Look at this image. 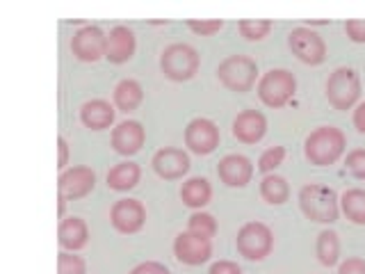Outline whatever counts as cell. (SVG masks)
I'll return each instance as SVG.
<instances>
[{"instance_id":"obj_1","label":"cell","mask_w":365,"mask_h":274,"mask_svg":"<svg viewBox=\"0 0 365 274\" xmlns=\"http://www.w3.org/2000/svg\"><path fill=\"white\" fill-rule=\"evenodd\" d=\"M347 137L336 126H319L304 140V156L315 167L336 165L345 156Z\"/></svg>"},{"instance_id":"obj_2","label":"cell","mask_w":365,"mask_h":274,"mask_svg":"<svg viewBox=\"0 0 365 274\" xmlns=\"http://www.w3.org/2000/svg\"><path fill=\"white\" fill-rule=\"evenodd\" d=\"M299 208L315 224H336L340 217V197L322 183H308L299 190Z\"/></svg>"},{"instance_id":"obj_3","label":"cell","mask_w":365,"mask_h":274,"mask_svg":"<svg viewBox=\"0 0 365 274\" xmlns=\"http://www.w3.org/2000/svg\"><path fill=\"white\" fill-rule=\"evenodd\" d=\"M324 94H327L329 106L334 110H340V112L354 110L359 106L361 94H363V83H361L359 71L349 66L336 68V71L327 78Z\"/></svg>"},{"instance_id":"obj_4","label":"cell","mask_w":365,"mask_h":274,"mask_svg":"<svg viewBox=\"0 0 365 274\" xmlns=\"http://www.w3.org/2000/svg\"><path fill=\"white\" fill-rule=\"evenodd\" d=\"M201 66V55L199 51L190 44H169L160 55V71L165 73L171 83H187L199 73Z\"/></svg>"},{"instance_id":"obj_5","label":"cell","mask_w":365,"mask_h":274,"mask_svg":"<svg viewBox=\"0 0 365 274\" xmlns=\"http://www.w3.org/2000/svg\"><path fill=\"white\" fill-rule=\"evenodd\" d=\"M217 80L235 94H247L258 83V64L249 55H228L217 66Z\"/></svg>"},{"instance_id":"obj_6","label":"cell","mask_w":365,"mask_h":274,"mask_svg":"<svg viewBox=\"0 0 365 274\" xmlns=\"http://www.w3.org/2000/svg\"><path fill=\"white\" fill-rule=\"evenodd\" d=\"M256 91L262 106L279 110L288 106L297 94V78L288 68H272V71L260 76Z\"/></svg>"},{"instance_id":"obj_7","label":"cell","mask_w":365,"mask_h":274,"mask_svg":"<svg viewBox=\"0 0 365 274\" xmlns=\"http://www.w3.org/2000/svg\"><path fill=\"white\" fill-rule=\"evenodd\" d=\"M237 254L247 260H265L274 249V233L265 222H247L235 238Z\"/></svg>"},{"instance_id":"obj_8","label":"cell","mask_w":365,"mask_h":274,"mask_svg":"<svg viewBox=\"0 0 365 274\" xmlns=\"http://www.w3.org/2000/svg\"><path fill=\"white\" fill-rule=\"evenodd\" d=\"M288 49L292 51V55L299 62L308 64V66H319L327 60V41L319 37V34L311 28H294L288 34Z\"/></svg>"},{"instance_id":"obj_9","label":"cell","mask_w":365,"mask_h":274,"mask_svg":"<svg viewBox=\"0 0 365 274\" xmlns=\"http://www.w3.org/2000/svg\"><path fill=\"white\" fill-rule=\"evenodd\" d=\"M182 140H185V146L190 148L192 153H197V156H210V153L217 151V146H220L222 133H220V126H217L212 119L197 117V119H192L185 126Z\"/></svg>"},{"instance_id":"obj_10","label":"cell","mask_w":365,"mask_h":274,"mask_svg":"<svg viewBox=\"0 0 365 274\" xmlns=\"http://www.w3.org/2000/svg\"><path fill=\"white\" fill-rule=\"evenodd\" d=\"M110 224L114 226V231L121 235H135L140 233L146 224V208L140 199H119L112 203L110 208Z\"/></svg>"},{"instance_id":"obj_11","label":"cell","mask_w":365,"mask_h":274,"mask_svg":"<svg viewBox=\"0 0 365 274\" xmlns=\"http://www.w3.org/2000/svg\"><path fill=\"white\" fill-rule=\"evenodd\" d=\"M108 34L98 26H83L71 37V53L80 62H98L106 57Z\"/></svg>"},{"instance_id":"obj_12","label":"cell","mask_w":365,"mask_h":274,"mask_svg":"<svg viewBox=\"0 0 365 274\" xmlns=\"http://www.w3.org/2000/svg\"><path fill=\"white\" fill-rule=\"evenodd\" d=\"M174 256L182 265H190V268L203 265V263H208L212 256V240L182 231L174 238Z\"/></svg>"},{"instance_id":"obj_13","label":"cell","mask_w":365,"mask_h":274,"mask_svg":"<svg viewBox=\"0 0 365 274\" xmlns=\"http://www.w3.org/2000/svg\"><path fill=\"white\" fill-rule=\"evenodd\" d=\"M57 188H60V194H64L68 201L85 199L96 188V171L87 165L64 169L60 174V181H57Z\"/></svg>"},{"instance_id":"obj_14","label":"cell","mask_w":365,"mask_h":274,"mask_svg":"<svg viewBox=\"0 0 365 274\" xmlns=\"http://www.w3.org/2000/svg\"><path fill=\"white\" fill-rule=\"evenodd\" d=\"M151 167L163 181H180L182 176H187L192 163H190V156L182 151V148L165 146L153 153Z\"/></svg>"},{"instance_id":"obj_15","label":"cell","mask_w":365,"mask_h":274,"mask_svg":"<svg viewBox=\"0 0 365 274\" xmlns=\"http://www.w3.org/2000/svg\"><path fill=\"white\" fill-rule=\"evenodd\" d=\"M146 144V128L135 119H125L117 123L112 128L110 135V146L117 151L119 156H135L142 151V146Z\"/></svg>"},{"instance_id":"obj_16","label":"cell","mask_w":365,"mask_h":274,"mask_svg":"<svg viewBox=\"0 0 365 274\" xmlns=\"http://www.w3.org/2000/svg\"><path fill=\"white\" fill-rule=\"evenodd\" d=\"M217 176L226 188H247L254 178V163L242 153H228L217 163Z\"/></svg>"},{"instance_id":"obj_17","label":"cell","mask_w":365,"mask_h":274,"mask_svg":"<svg viewBox=\"0 0 365 274\" xmlns=\"http://www.w3.org/2000/svg\"><path fill=\"white\" fill-rule=\"evenodd\" d=\"M267 135V117L260 110H242L233 119V137L240 144L256 146Z\"/></svg>"},{"instance_id":"obj_18","label":"cell","mask_w":365,"mask_h":274,"mask_svg":"<svg viewBox=\"0 0 365 274\" xmlns=\"http://www.w3.org/2000/svg\"><path fill=\"white\" fill-rule=\"evenodd\" d=\"M137 51V37L128 26H117L108 34V49L106 60L110 64H125L135 57Z\"/></svg>"},{"instance_id":"obj_19","label":"cell","mask_w":365,"mask_h":274,"mask_svg":"<svg viewBox=\"0 0 365 274\" xmlns=\"http://www.w3.org/2000/svg\"><path fill=\"white\" fill-rule=\"evenodd\" d=\"M114 117H117V108H114V103L106 98H91L83 103V108H80V121H83L85 128L96 133L112 128Z\"/></svg>"},{"instance_id":"obj_20","label":"cell","mask_w":365,"mask_h":274,"mask_svg":"<svg viewBox=\"0 0 365 274\" xmlns=\"http://www.w3.org/2000/svg\"><path fill=\"white\" fill-rule=\"evenodd\" d=\"M57 238H60V245L64 251L78 254L80 249H85L89 245V226L83 217H66V220L60 222Z\"/></svg>"},{"instance_id":"obj_21","label":"cell","mask_w":365,"mask_h":274,"mask_svg":"<svg viewBox=\"0 0 365 274\" xmlns=\"http://www.w3.org/2000/svg\"><path fill=\"white\" fill-rule=\"evenodd\" d=\"M180 201L192 210H203L212 201V186L208 178L194 176L180 186Z\"/></svg>"},{"instance_id":"obj_22","label":"cell","mask_w":365,"mask_h":274,"mask_svg":"<svg viewBox=\"0 0 365 274\" xmlns=\"http://www.w3.org/2000/svg\"><path fill=\"white\" fill-rule=\"evenodd\" d=\"M112 103L119 112L130 114L144 103V87L133 78H125L121 83H117L112 91Z\"/></svg>"},{"instance_id":"obj_23","label":"cell","mask_w":365,"mask_h":274,"mask_svg":"<svg viewBox=\"0 0 365 274\" xmlns=\"http://www.w3.org/2000/svg\"><path fill=\"white\" fill-rule=\"evenodd\" d=\"M140 181H142V167L133 163V160L117 163L108 171V188L114 192H128V190L137 188Z\"/></svg>"},{"instance_id":"obj_24","label":"cell","mask_w":365,"mask_h":274,"mask_svg":"<svg viewBox=\"0 0 365 274\" xmlns=\"http://www.w3.org/2000/svg\"><path fill=\"white\" fill-rule=\"evenodd\" d=\"M340 213L347 217L351 224L365 226V190L349 188L340 197Z\"/></svg>"},{"instance_id":"obj_25","label":"cell","mask_w":365,"mask_h":274,"mask_svg":"<svg viewBox=\"0 0 365 274\" xmlns=\"http://www.w3.org/2000/svg\"><path fill=\"white\" fill-rule=\"evenodd\" d=\"M315 256L324 268H334L340 260V235L331 228H324L315 240Z\"/></svg>"},{"instance_id":"obj_26","label":"cell","mask_w":365,"mask_h":274,"mask_svg":"<svg viewBox=\"0 0 365 274\" xmlns=\"http://www.w3.org/2000/svg\"><path fill=\"white\" fill-rule=\"evenodd\" d=\"M260 197L269 206H283L290 199V186L288 181L279 174H267L260 181Z\"/></svg>"},{"instance_id":"obj_27","label":"cell","mask_w":365,"mask_h":274,"mask_svg":"<svg viewBox=\"0 0 365 274\" xmlns=\"http://www.w3.org/2000/svg\"><path fill=\"white\" fill-rule=\"evenodd\" d=\"M217 220L210 213H203V210H194L187 220V231L194 235H201V238H208L212 240L217 235Z\"/></svg>"},{"instance_id":"obj_28","label":"cell","mask_w":365,"mask_h":274,"mask_svg":"<svg viewBox=\"0 0 365 274\" xmlns=\"http://www.w3.org/2000/svg\"><path fill=\"white\" fill-rule=\"evenodd\" d=\"M237 30L242 34V39L247 41H262L265 37H269V32L274 30L272 21H240Z\"/></svg>"},{"instance_id":"obj_29","label":"cell","mask_w":365,"mask_h":274,"mask_svg":"<svg viewBox=\"0 0 365 274\" xmlns=\"http://www.w3.org/2000/svg\"><path fill=\"white\" fill-rule=\"evenodd\" d=\"M283 160H285V146L281 144H274L269 148H265V151L260 153L258 158V169L262 171V174H274V169L281 167L283 165Z\"/></svg>"},{"instance_id":"obj_30","label":"cell","mask_w":365,"mask_h":274,"mask_svg":"<svg viewBox=\"0 0 365 274\" xmlns=\"http://www.w3.org/2000/svg\"><path fill=\"white\" fill-rule=\"evenodd\" d=\"M57 274H87V260L73 251H62L57 256Z\"/></svg>"},{"instance_id":"obj_31","label":"cell","mask_w":365,"mask_h":274,"mask_svg":"<svg viewBox=\"0 0 365 274\" xmlns=\"http://www.w3.org/2000/svg\"><path fill=\"white\" fill-rule=\"evenodd\" d=\"M345 167L356 181H365V148H351L345 158Z\"/></svg>"},{"instance_id":"obj_32","label":"cell","mask_w":365,"mask_h":274,"mask_svg":"<svg viewBox=\"0 0 365 274\" xmlns=\"http://www.w3.org/2000/svg\"><path fill=\"white\" fill-rule=\"evenodd\" d=\"M187 28L199 34V37H215L217 32L224 28V21L215 19V21H187Z\"/></svg>"},{"instance_id":"obj_33","label":"cell","mask_w":365,"mask_h":274,"mask_svg":"<svg viewBox=\"0 0 365 274\" xmlns=\"http://www.w3.org/2000/svg\"><path fill=\"white\" fill-rule=\"evenodd\" d=\"M345 34L354 44H365V21H359V19L347 21L345 23Z\"/></svg>"},{"instance_id":"obj_34","label":"cell","mask_w":365,"mask_h":274,"mask_svg":"<svg viewBox=\"0 0 365 274\" xmlns=\"http://www.w3.org/2000/svg\"><path fill=\"white\" fill-rule=\"evenodd\" d=\"M130 274H171L169 268L165 263L160 260H146V263H140V265H135L130 270Z\"/></svg>"},{"instance_id":"obj_35","label":"cell","mask_w":365,"mask_h":274,"mask_svg":"<svg viewBox=\"0 0 365 274\" xmlns=\"http://www.w3.org/2000/svg\"><path fill=\"white\" fill-rule=\"evenodd\" d=\"M338 274H365V258L351 256L347 260H342L338 268Z\"/></svg>"},{"instance_id":"obj_36","label":"cell","mask_w":365,"mask_h":274,"mask_svg":"<svg viewBox=\"0 0 365 274\" xmlns=\"http://www.w3.org/2000/svg\"><path fill=\"white\" fill-rule=\"evenodd\" d=\"M208 274H242V268L237 265L235 260H217L210 265Z\"/></svg>"},{"instance_id":"obj_37","label":"cell","mask_w":365,"mask_h":274,"mask_svg":"<svg viewBox=\"0 0 365 274\" xmlns=\"http://www.w3.org/2000/svg\"><path fill=\"white\" fill-rule=\"evenodd\" d=\"M351 123L354 128H356L361 135H365V101H361L356 108H354V114H351Z\"/></svg>"},{"instance_id":"obj_38","label":"cell","mask_w":365,"mask_h":274,"mask_svg":"<svg viewBox=\"0 0 365 274\" xmlns=\"http://www.w3.org/2000/svg\"><path fill=\"white\" fill-rule=\"evenodd\" d=\"M57 153H60V158H57V167L64 171L68 165V142L64 137H57Z\"/></svg>"},{"instance_id":"obj_39","label":"cell","mask_w":365,"mask_h":274,"mask_svg":"<svg viewBox=\"0 0 365 274\" xmlns=\"http://www.w3.org/2000/svg\"><path fill=\"white\" fill-rule=\"evenodd\" d=\"M66 197H64V194H60V197H57V215H60V217H64V213H66Z\"/></svg>"},{"instance_id":"obj_40","label":"cell","mask_w":365,"mask_h":274,"mask_svg":"<svg viewBox=\"0 0 365 274\" xmlns=\"http://www.w3.org/2000/svg\"><path fill=\"white\" fill-rule=\"evenodd\" d=\"M319 26H329V21H306V28H319Z\"/></svg>"}]
</instances>
